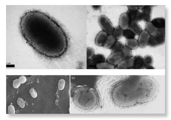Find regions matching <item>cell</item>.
I'll list each match as a JSON object with an SVG mask.
<instances>
[{"mask_svg":"<svg viewBox=\"0 0 171 120\" xmlns=\"http://www.w3.org/2000/svg\"><path fill=\"white\" fill-rule=\"evenodd\" d=\"M137 82L125 81L115 86L112 93L115 103L120 106H127L144 102L153 96L154 85L150 82Z\"/></svg>","mask_w":171,"mask_h":120,"instance_id":"1","label":"cell"},{"mask_svg":"<svg viewBox=\"0 0 171 120\" xmlns=\"http://www.w3.org/2000/svg\"><path fill=\"white\" fill-rule=\"evenodd\" d=\"M73 99L78 107L85 111L95 109L99 105V95L94 89L87 86H81L75 89Z\"/></svg>","mask_w":171,"mask_h":120,"instance_id":"2","label":"cell"},{"mask_svg":"<svg viewBox=\"0 0 171 120\" xmlns=\"http://www.w3.org/2000/svg\"><path fill=\"white\" fill-rule=\"evenodd\" d=\"M99 23L104 31L108 35H113L114 29L113 24L107 17L103 15L100 16L99 18Z\"/></svg>","mask_w":171,"mask_h":120,"instance_id":"3","label":"cell"},{"mask_svg":"<svg viewBox=\"0 0 171 120\" xmlns=\"http://www.w3.org/2000/svg\"><path fill=\"white\" fill-rule=\"evenodd\" d=\"M150 33L145 29L142 31L139 37L138 42L139 47L142 48H145L148 45L151 38Z\"/></svg>","mask_w":171,"mask_h":120,"instance_id":"4","label":"cell"},{"mask_svg":"<svg viewBox=\"0 0 171 120\" xmlns=\"http://www.w3.org/2000/svg\"><path fill=\"white\" fill-rule=\"evenodd\" d=\"M165 37L159 35L152 36L151 37L148 46L152 48L163 45L165 43Z\"/></svg>","mask_w":171,"mask_h":120,"instance_id":"5","label":"cell"},{"mask_svg":"<svg viewBox=\"0 0 171 120\" xmlns=\"http://www.w3.org/2000/svg\"><path fill=\"white\" fill-rule=\"evenodd\" d=\"M123 59L121 51L113 52L107 58V62L113 66L118 65Z\"/></svg>","mask_w":171,"mask_h":120,"instance_id":"6","label":"cell"},{"mask_svg":"<svg viewBox=\"0 0 171 120\" xmlns=\"http://www.w3.org/2000/svg\"><path fill=\"white\" fill-rule=\"evenodd\" d=\"M130 19L127 13H123L120 16L119 20V27L123 30L128 28Z\"/></svg>","mask_w":171,"mask_h":120,"instance_id":"7","label":"cell"},{"mask_svg":"<svg viewBox=\"0 0 171 120\" xmlns=\"http://www.w3.org/2000/svg\"><path fill=\"white\" fill-rule=\"evenodd\" d=\"M134 57H131L127 59H123L117 65V68L119 69H128L133 68L134 65Z\"/></svg>","mask_w":171,"mask_h":120,"instance_id":"8","label":"cell"},{"mask_svg":"<svg viewBox=\"0 0 171 120\" xmlns=\"http://www.w3.org/2000/svg\"><path fill=\"white\" fill-rule=\"evenodd\" d=\"M153 9L152 6H145V7L142 9V14L143 20L145 22L151 21L152 14Z\"/></svg>","mask_w":171,"mask_h":120,"instance_id":"9","label":"cell"},{"mask_svg":"<svg viewBox=\"0 0 171 120\" xmlns=\"http://www.w3.org/2000/svg\"><path fill=\"white\" fill-rule=\"evenodd\" d=\"M108 35L105 32L101 31L96 36L95 40V43L98 46H102L104 43Z\"/></svg>","mask_w":171,"mask_h":120,"instance_id":"10","label":"cell"},{"mask_svg":"<svg viewBox=\"0 0 171 120\" xmlns=\"http://www.w3.org/2000/svg\"><path fill=\"white\" fill-rule=\"evenodd\" d=\"M128 28L135 35H139L142 31V28L138 22L134 20H130Z\"/></svg>","mask_w":171,"mask_h":120,"instance_id":"11","label":"cell"},{"mask_svg":"<svg viewBox=\"0 0 171 120\" xmlns=\"http://www.w3.org/2000/svg\"><path fill=\"white\" fill-rule=\"evenodd\" d=\"M129 17L130 20H134L137 22L143 21L142 13L139 11H131L128 10L127 13Z\"/></svg>","mask_w":171,"mask_h":120,"instance_id":"12","label":"cell"},{"mask_svg":"<svg viewBox=\"0 0 171 120\" xmlns=\"http://www.w3.org/2000/svg\"><path fill=\"white\" fill-rule=\"evenodd\" d=\"M143 68L144 69H154L153 66V58L152 56L147 55L143 58Z\"/></svg>","mask_w":171,"mask_h":120,"instance_id":"13","label":"cell"},{"mask_svg":"<svg viewBox=\"0 0 171 120\" xmlns=\"http://www.w3.org/2000/svg\"><path fill=\"white\" fill-rule=\"evenodd\" d=\"M146 30L151 36H155L158 35V28L151 21L147 22L145 25Z\"/></svg>","mask_w":171,"mask_h":120,"instance_id":"14","label":"cell"},{"mask_svg":"<svg viewBox=\"0 0 171 120\" xmlns=\"http://www.w3.org/2000/svg\"><path fill=\"white\" fill-rule=\"evenodd\" d=\"M116 39L113 35H109L106 38L103 46L106 49H110L116 43Z\"/></svg>","mask_w":171,"mask_h":120,"instance_id":"15","label":"cell"},{"mask_svg":"<svg viewBox=\"0 0 171 120\" xmlns=\"http://www.w3.org/2000/svg\"><path fill=\"white\" fill-rule=\"evenodd\" d=\"M143 57L140 55H137L134 57V65L133 68L142 69L143 65Z\"/></svg>","mask_w":171,"mask_h":120,"instance_id":"16","label":"cell"},{"mask_svg":"<svg viewBox=\"0 0 171 120\" xmlns=\"http://www.w3.org/2000/svg\"><path fill=\"white\" fill-rule=\"evenodd\" d=\"M126 46L131 50H136L139 47L138 41L135 39H128L125 42Z\"/></svg>","mask_w":171,"mask_h":120,"instance_id":"17","label":"cell"},{"mask_svg":"<svg viewBox=\"0 0 171 120\" xmlns=\"http://www.w3.org/2000/svg\"><path fill=\"white\" fill-rule=\"evenodd\" d=\"M151 22L158 28L165 27V19L164 18H155Z\"/></svg>","mask_w":171,"mask_h":120,"instance_id":"18","label":"cell"},{"mask_svg":"<svg viewBox=\"0 0 171 120\" xmlns=\"http://www.w3.org/2000/svg\"><path fill=\"white\" fill-rule=\"evenodd\" d=\"M91 62L94 64H96L104 62L105 60V55L102 54H95L91 59Z\"/></svg>","mask_w":171,"mask_h":120,"instance_id":"19","label":"cell"},{"mask_svg":"<svg viewBox=\"0 0 171 120\" xmlns=\"http://www.w3.org/2000/svg\"><path fill=\"white\" fill-rule=\"evenodd\" d=\"M124 47V44L121 42L116 41L113 47L110 48V50L113 53L121 51Z\"/></svg>","mask_w":171,"mask_h":120,"instance_id":"20","label":"cell"},{"mask_svg":"<svg viewBox=\"0 0 171 120\" xmlns=\"http://www.w3.org/2000/svg\"><path fill=\"white\" fill-rule=\"evenodd\" d=\"M124 30L120 27H117L114 29L113 35L116 40H119L123 36Z\"/></svg>","mask_w":171,"mask_h":120,"instance_id":"21","label":"cell"},{"mask_svg":"<svg viewBox=\"0 0 171 120\" xmlns=\"http://www.w3.org/2000/svg\"><path fill=\"white\" fill-rule=\"evenodd\" d=\"M96 67L97 69H114V66L107 62H103L98 63L96 65Z\"/></svg>","mask_w":171,"mask_h":120,"instance_id":"22","label":"cell"},{"mask_svg":"<svg viewBox=\"0 0 171 120\" xmlns=\"http://www.w3.org/2000/svg\"><path fill=\"white\" fill-rule=\"evenodd\" d=\"M121 52L123 55V59H127L132 57V52L131 49L127 46L123 47Z\"/></svg>","mask_w":171,"mask_h":120,"instance_id":"23","label":"cell"},{"mask_svg":"<svg viewBox=\"0 0 171 120\" xmlns=\"http://www.w3.org/2000/svg\"><path fill=\"white\" fill-rule=\"evenodd\" d=\"M123 36L127 39H134L135 37V35L130 29H128L124 30Z\"/></svg>","mask_w":171,"mask_h":120,"instance_id":"24","label":"cell"},{"mask_svg":"<svg viewBox=\"0 0 171 120\" xmlns=\"http://www.w3.org/2000/svg\"><path fill=\"white\" fill-rule=\"evenodd\" d=\"M95 50L93 48L88 47L87 49V58L88 60H91L95 55Z\"/></svg>","mask_w":171,"mask_h":120,"instance_id":"25","label":"cell"},{"mask_svg":"<svg viewBox=\"0 0 171 120\" xmlns=\"http://www.w3.org/2000/svg\"><path fill=\"white\" fill-rule=\"evenodd\" d=\"M17 103L20 107L22 108H24L25 106V102L23 99L21 98H18L17 100Z\"/></svg>","mask_w":171,"mask_h":120,"instance_id":"26","label":"cell"},{"mask_svg":"<svg viewBox=\"0 0 171 120\" xmlns=\"http://www.w3.org/2000/svg\"><path fill=\"white\" fill-rule=\"evenodd\" d=\"M65 81L63 79H61L59 81L58 87L60 90H62L65 86Z\"/></svg>","mask_w":171,"mask_h":120,"instance_id":"27","label":"cell"},{"mask_svg":"<svg viewBox=\"0 0 171 120\" xmlns=\"http://www.w3.org/2000/svg\"><path fill=\"white\" fill-rule=\"evenodd\" d=\"M158 35H160L165 37V27L158 28Z\"/></svg>","mask_w":171,"mask_h":120,"instance_id":"28","label":"cell"},{"mask_svg":"<svg viewBox=\"0 0 171 120\" xmlns=\"http://www.w3.org/2000/svg\"><path fill=\"white\" fill-rule=\"evenodd\" d=\"M8 113L9 114L15 113V108L13 105H10L8 108Z\"/></svg>","mask_w":171,"mask_h":120,"instance_id":"29","label":"cell"},{"mask_svg":"<svg viewBox=\"0 0 171 120\" xmlns=\"http://www.w3.org/2000/svg\"><path fill=\"white\" fill-rule=\"evenodd\" d=\"M21 83L20 82L19 79H16L13 82V87L15 88H18L20 86Z\"/></svg>","mask_w":171,"mask_h":120,"instance_id":"30","label":"cell"},{"mask_svg":"<svg viewBox=\"0 0 171 120\" xmlns=\"http://www.w3.org/2000/svg\"><path fill=\"white\" fill-rule=\"evenodd\" d=\"M30 93L31 96L33 98H36L37 96V93L34 88H32L30 89Z\"/></svg>","mask_w":171,"mask_h":120,"instance_id":"31","label":"cell"},{"mask_svg":"<svg viewBox=\"0 0 171 120\" xmlns=\"http://www.w3.org/2000/svg\"><path fill=\"white\" fill-rule=\"evenodd\" d=\"M129 10L131 11H137L139 9L138 6H128Z\"/></svg>","mask_w":171,"mask_h":120,"instance_id":"32","label":"cell"},{"mask_svg":"<svg viewBox=\"0 0 171 120\" xmlns=\"http://www.w3.org/2000/svg\"><path fill=\"white\" fill-rule=\"evenodd\" d=\"M19 80L21 84H24L26 82L27 79L26 77L22 76L19 77Z\"/></svg>","mask_w":171,"mask_h":120,"instance_id":"33","label":"cell"},{"mask_svg":"<svg viewBox=\"0 0 171 120\" xmlns=\"http://www.w3.org/2000/svg\"><path fill=\"white\" fill-rule=\"evenodd\" d=\"M94 9L96 10H98L101 7V6H93Z\"/></svg>","mask_w":171,"mask_h":120,"instance_id":"34","label":"cell"},{"mask_svg":"<svg viewBox=\"0 0 171 120\" xmlns=\"http://www.w3.org/2000/svg\"><path fill=\"white\" fill-rule=\"evenodd\" d=\"M139 9H142L145 7V6H138Z\"/></svg>","mask_w":171,"mask_h":120,"instance_id":"35","label":"cell"}]
</instances>
